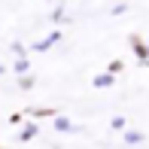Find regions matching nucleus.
I'll return each instance as SVG.
<instances>
[{
  "label": "nucleus",
  "mask_w": 149,
  "mask_h": 149,
  "mask_svg": "<svg viewBox=\"0 0 149 149\" xmlns=\"http://www.w3.org/2000/svg\"><path fill=\"white\" fill-rule=\"evenodd\" d=\"M33 134H37V128H33V125H28V128H24V131H22V140H31Z\"/></svg>",
  "instance_id": "1"
},
{
  "label": "nucleus",
  "mask_w": 149,
  "mask_h": 149,
  "mask_svg": "<svg viewBox=\"0 0 149 149\" xmlns=\"http://www.w3.org/2000/svg\"><path fill=\"white\" fill-rule=\"evenodd\" d=\"M28 70V61H15V73H24Z\"/></svg>",
  "instance_id": "2"
}]
</instances>
